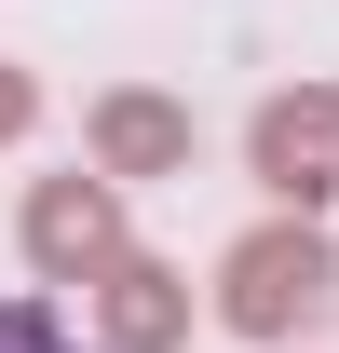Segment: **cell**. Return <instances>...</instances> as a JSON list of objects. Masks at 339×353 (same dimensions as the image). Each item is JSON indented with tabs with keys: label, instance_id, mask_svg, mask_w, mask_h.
Returning a JSON list of instances; mask_svg holds the SVG:
<instances>
[{
	"label": "cell",
	"instance_id": "obj_4",
	"mask_svg": "<svg viewBox=\"0 0 339 353\" xmlns=\"http://www.w3.org/2000/svg\"><path fill=\"white\" fill-rule=\"evenodd\" d=\"M82 150H95V176H109V190H136V176H190V150H204V136H190V109H176L163 82H109L82 109Z\"/></svg>",
	"mask_w": 339,
	"mask_h": 353
},
{
	"label": "cell",
	"instance_id": "obj_6",
	"mask_svg": "<svg viewBox=\"0 0 339 353\" xmlns=\"http://www.w3.org/2000/svg\"><path fill=\"white\" fill-rule=\"evenodd\" d=\"M0 353H82V340H68V312L28 285V299H0Z\"/></svg>",
	"mask_w": 339,
	"mask_h": 353
},
{
	"label": "cell",
	"instance_id": "obj_2",
	"mask_svg": "<svg viewBox=\"0 0 339 353\" xmlns=\"http://www.w3.org/2000/svg\"><path fill=\"white\" fill-rule=\"evenodd\" d=\"M245 176L271 190V218H326L339 204V82H285L245 123Z\"/></svg>",
	"mask_w": 339,
	"mask_h": 353
},
{
	"label": "cell",
	"instance_id": "obj_3",
	"mask_svg": "<svg viewBox=\"0 0 339 353\" xmlns=\"http://www.w3.org/2000/svg\"><path fill=\"white\" fill-rule=\"evenodd\" d=\"M14 245H28V272H41V299H54V285H95V272H123V259H136L123 190H109V176H28Z\"/></svg>",
	"mask_w": 339,
	"mask_h": 353
},
{
	"label": "cell",
	"instance_id": "obj_5",
	"mask_svg": "<svg viewBox=\"0 0 339 353\" xmlns=\"http://www.w3.org/2000/svg\"><path fill=\"white\" fill-rule=\"evenodd\" d=\"M82 299H95V353H176L190 340V272L150 259V245H136L123 272H95Z\"/></svg>",
	"mask_w": 339,
	"mask_h": 353
},
{
	"label": "cell",
	"instance_id": "obj_7",
	"mask_svg": "<svg viewBox=\"0 0 339 353\" xmlns=\"http://www.w3.org/2000/svg\"><path fill=\"white\" fill-rule=\"evenodd\" d=\"M28 123H41V82H28V68H0V150H14Z\"/></svg>",
	"mask_w": 339,
	"mask_h": 353
},
{
	"label": "cell",
	"instance_id": "obj_1",
	"mask_svg": "<svg viewBox=\"0 0 339 353\" xmlns=\"http://www.w3.org/2000/svg\"><path fill=\"white\" fill-rule=\"evenodd\" d=\"M217 326L231 340H258V353H312V326L339 312V245H326V218H258L231 259H217Z\"/></svg>",
	"mask_w": 339,
	"mask_h": 353
}]
</instances>
